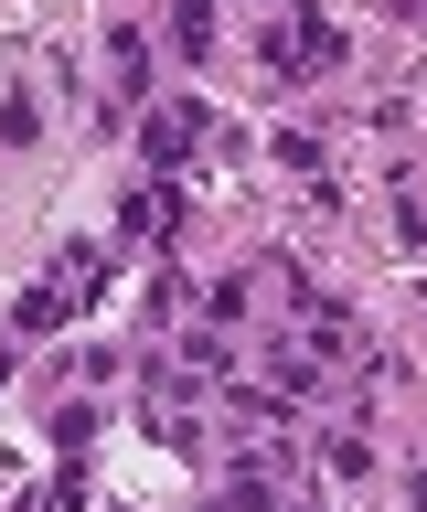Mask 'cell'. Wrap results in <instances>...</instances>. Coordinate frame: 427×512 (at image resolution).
I'll return each instance as SVG.
<instances>
[{"mask_svg": "<svg viewBox=\"0 0 427 512\" xmlns=\"http://www.w3.org/2000/svg\"><path fill=\"white\" fill-rule=\"evenodd\" d=\"M289 352L310 363V374H363V363H374V342H363V320H353V310H331V299H310V288H299Z\"/></svg>", "mask_w": 427, "mask_h": 512, "instance_id": "1", "label": "cell"}, {"mask_svg": "<svg viewBox=\"0 0 427 512\" xmlns=\"http://www.w3.org/2000/svg\"><path fill=\"white\" fill-rule=\"evenodd\" d=\"M97 288H107V246H65V267H54V278H43V288H22L11 331H54V320H75Z\"/></svg>", "mask_w": 427, "mask_h": 512, "instance_id": "2", "label": "cell"}, {"mask_svg": "<svg viewBox=\"0 0 427 512\" xmlns=\"http://www.w3.org/2000/svg\"><path fill=\"white\" fill-rule=\"evenodd\" d=\"M267 64H278V75H321V64H342V32H331L310 0H289L278 32H267Z\"/></svg>", "mask_w": 427, "mask_h": 512, "instance_id": "3", "label": "cell"}, {"mask_svg": "<svg viewBox=\"0 0 427 512\" xmlns=\"http://www.w3.org/2000/svg\"><path fill=\"white\" fill-rule=\"evenodd\" d=\"M203 128H214V107H203V96H171V107H150V118H139V160H150V171H182Z\"/></svg>", "mask_w": 427, "mask_h": 512, "instance_id": "4", "label": "cell"}, {"mask_svg": "<svg viewBox=\"0 0 427 512\" xmlns=\"http://www.w3.org/2000/svg\"><path fill=\"white\" fill-rule=\"evenodd\" d=\"M118 235H129V246H150V235H171V192H161V182H139L129 203H118Z\"/></svg>", "mask_w": 427, "mask_h": 512, "instance_id": "5", "label": "cell"}, {"mask_svg": "<svg viewBox=\"0 0 427 512\" xmlns=\"http://www.w3.org/2000/svg\"><path fill=\"white\" fill-rule=\"evenodd\" d=\"M107 64H118V96H150V43H139V32H118V43H107Z\"/></svg>", "mask_w": 427, "mask_h": 512, "instance_id": "6", "label": "cell"}, {"mask_svg": "<svg viewBox=\"0 0 427 512\" xmlns=\"http://www.w3.org/2000/svg\"><path fill=\"white\" fill-rule=\"evenodd\" d=\"M97 427H107L97 406H65V416H54V448H65V459H86V448H97Z\"/></svg>", "mask_w": 427, "mask_h": 512, "instance_id": "7", "label": "cell"}, {"mask_svg": "<svg viewBox=\"0 0 427 512\" xmlns=\"http://www.w3.org/2000/svg\"><path fill=\"white\" fill-rule=\"evenodd\" d=\"M0 139H11V150H33V139H43V107H33V96H11V107H0Z\"/></svg>", "mask_w": 427, "mask_h": 512, "instance_id": "8", "label": "cell"}, {"mask_svg": "<svg viewBox=\"0 0 427 512\" xmlns=\"http://www.w3.org/2000/svg\"><path fill=\"white\" fill-rule=\"evenodd\" d=\"M278 171H299V182H321V139H310V128H289V139H278Z\"/></svg>", "mask_w": 427, "mask_h": 512, "instance_id": "9", "label": "cell"}, {"mask_svg": "<svg viewBox=\"0 0 427 512\" xmlns=\"http://www.w3.org/2000/svg\"><path fill=\"white\" fill-rule=\"evenodd\" d=\"M321 459H331V470H342V480H363V470H374V448H363V438H353V427H342V438H331V448H321Z\"/></svg>", "mask_w": 427, "mask_h": 512, "instance_id": "10", "label": "cell"}, {"mask_svg": "<svg viewBox=\"0 0 427 512\" xmlns=\"http://www.w3.org/2000/svg\"><path fill=\"white\" fill-rule=\"evenodd\" d=\"M406 502H417V512H427V470H417V491H406Z\"/></svg>", "mask_w": 427, "mask_h": 512, "instance_id": "11", "label": "cell"}, {"mask_svg": "<svg viewBox=\"0 0 427 512\" xmlns=\"http://www.w3.org/2000/svg\"><path fill=\"white\" fill-rule=\"evenodd\" d=\"M406 11H417V22H427V0H406Z\"/></svg>", "mask_w": 427, "mask_h": 512, "instance_id": "12", "label": "cell"}]
</instances>
